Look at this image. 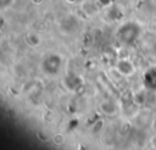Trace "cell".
I'll use <instances>...</instances> for the list:
<instances>
[{"instance_id": "4fadbf2b", "label": "cell", "mask_w": 156, "mask_h": 150, "mask_svg": "<svg viewBox=\"0 0 156 150\" xmlns=\"http://www.w3.org/2000/svg\"><path fill=\"white\" fill-rule=\"evenodd\" d=\"M67 2H69V4H74V2H77L78 0H66Z\"/></svg>"}, {"instance_id": "8fae6325", "label": "cell", "mask_w": 156, "mask_h": 150, "mask_svg": "<svg viewBox=\"0 0 156 150\" xmlns=\"http://www.w3.org/2000/svg\"><path fill=\"white\" fill-rule=\"evenodd\" d=\"M98 1H99V4L102 5V6H107V5L111 4V0H98Z\"/></svg>"}, {"instance_id": "6da1fadb", "label": "cell", "mask_w": 156, "mask_h": 150, "mask_svg": "<svg viewBox=\"0 0 156 150\" xmlns=\"http://www.w3.org/2000/svg\"><path fill=\"white\" fill-rule=\"evenodd\" d=\"M139 34H140V27H139V24L135 23V22H132V21L121 24L119 28L117 29V33H116V35L118 37V39L122 43H124V44H132V43H134L138 39Z\"/></svg>"}, {"instance_id": "52a82bcc", "label": "cell", "mask_w": 156, "mask_h": 150, "mask_svg": "<svg viewBox=\"0 0 156 150\" xmlns=\"http://www.w3.org/2000/svg\"><path fill=\"white\" fill-rule=\"evenodd\" d=\"M40 41H41V39L37 33H28L26 35V43L32 48H37L40 44Z\"/></svg>"}, {"instance_id": "3957f363", "label": "cell", "mask_w": 156, "mask_h": 150, "mask_svg": "<svg viewBox=\"0 0 156 150\" xmlns=\"http://www.w3.org/2000/svg\"><path fill=\"white\" fill-rule=\"evenodd\" d=\"M116 71L123 77H130L135 73V66L129 59H119L115 65Z\"/></svg>"}, {"instance_id": "ba28073f", "label": "cell", "mask_w": 156, "mask_h": 150, "mask_svg": "<svg viewBox=\"0 0 156 150\" xmlns=\"http://www.w3.org/2000/svg\"><path fill=\"white\" fill-rule=\"evenodd\" d=\"M51 140H52V143H54L55 145H58V146H60V145H63V144H65L66 138H65V135H63L62 133H56V134L52 135Z\"/></svg>"}, {"instance_id": "8992f818", "label": "cell", "mask_w": 156, "mask_h": 150, "mask_svg": "<svg viewBox=\"0 0 156 150\" xmlns=\"http://www.w3.org/2000/svg\"><path fill=\"white\" fill-rule=\"evenodd\" d=\"M65 84L67 87V89L69 90H74L80 85V78L78 76H68L65 79Z\"/></svg>"}, {"instance_id": "7c38bea8", "label": "cell", "mask_w": 156, "mask_h": 150, "mask_svg": "<svg viewBox=\"0 0 156 150\" xmlns=\"http://www.w3.org/2000/svg\"><path fill=\"white\" fill-rule=\"evenodd\" d=\"M152 129H154V132L156 133V118H155L154 122H152Z\"/></svg>"}, {"instance_id": "5b68a950", "label": "cell", "mask_w": 156, "mask_h": 150, "mask_svg": "<svg viewBox=\"0 0 156 150\" xmlns=\"http://www.w3.org/2000/svg\"><path fill=\"white\" fill-rule=\"evenodd\" d=\"M144 83L145 87L152 90H156V66L151 67L144 74Z\"/></svg>"}, {"instance_id": "9c48e42d", "label": "cell", "mask_w": 156, "mask_h": 150, "mask_svg": "<svg viewBox=\"0 0 156 150\" xmlns=\"http://www.w3.org/2000/svg\"><path fill=\"white\" fill-rule=\"evenodd\" d=\"M12 2H13V0H0V4L2 7H9L12 5Z\"/></svg>"}, {"instance_id": "277c9868", "label": "cell", "mask_w": 156, "mask_h": 150, "mask_svg": "<svg viewBox=\"0 0 156 150\" xmlns=\"http://www.w3.org/2000/svg\"><path fill=\"white\" fill-rule=\"evenodd\" d=\"M99 107H100V111H101L102 113L107 115V116H115V115L118 112V107H117L116 102L112 101V100H108V99L102 100V101L100 102Z\"/></svg>"}, {"instance_id": "30bf717a", "label": "cell", "mask_w": 156, "mask_h": 150, "mask_svg": "<svg viewBox=\"0 0 156 150\" xmlns=\"http://www.w3.org/2000/svg\"><path fill=\"white\" fill-rule=\"evenodd\" d=\"M150 144H151V146H152V149L154 150H156V134L151 138V140H150Z\"/></svg>"}, {"instance_id": "7a4b0ae2", "label": "cell", "mask_w": 156, "mask_h": 150, "mask_svg": "<svg viewBox=\"0 0 156 150\" xmlns=\"http://www.w3.org/2000/svg\"><path fill=\"white\" fill-rule=\"evenodd\" d=\"M62 67V57L58 54H49L41 62V70L48 76H56Z\"/></svg>"}]
</instances>
